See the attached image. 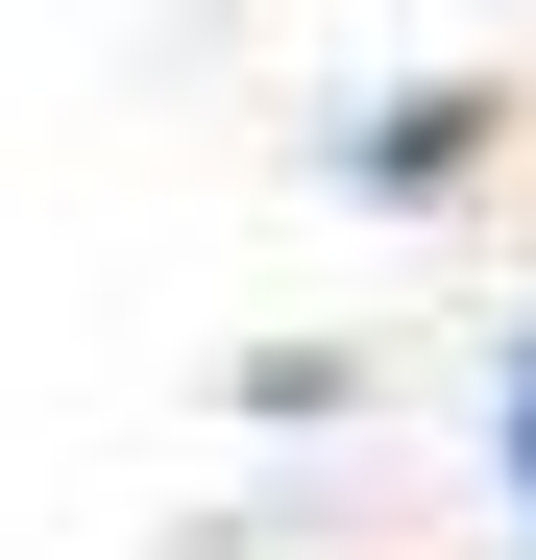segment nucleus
<instances>
[{
	"label": "nucleus",
	"mask_w": 536,
	"mask_h": 560,
	"mask_svg": "<svg viewBox=\"0 0 536 560\" xmlns=\"http://www.w3.org/2000/svg\"><path fill=\"white\" fill-rule=\"evenodd\" d=\"M512 488H536V365H512Z\"/></svg>",
	"instance_id": "1"
}]
</instances>
